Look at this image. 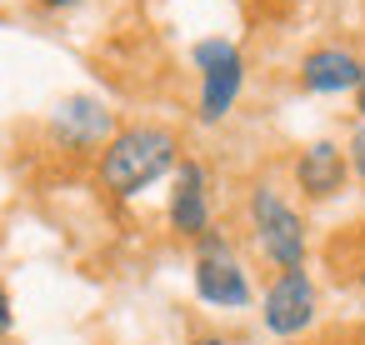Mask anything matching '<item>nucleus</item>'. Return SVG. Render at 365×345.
<instances>
[{
    "instance_id": "obj_16",
    "label": "nucleus",
    "mask_w": 365,
    "mask_h": 345,
    "mask_svg": "<svg viewBox=\"0 0 365 345\" xmlns=\"http://www.w3.org/2000/svg\"><path fill=\"white\" fill-rule=\"evenodd\" d=\"M280 345H310V340H280Z\"/></svg>"
},
{
    "instance_id": "obj_8",
    "label": "nucleus",
    "mask_w": 365,
    "mask_h": 345,
    "mask_svg": "<svg viewBox=\"0 0 365 345\" xmlns=\"http://www.w3.org/2000/svg\"><path fill=\"white\" fill-rule=\"evenodd\" d=\"M345 150L340 145H330V140H315V145H305L300 150V160H295V185L310 195V200H330V195H340L345 190Z\"/></svg>"
},
{
    "instance_id": "obj_4",
    "label": "nucleus",
    "mask_w": 365,
    "mask_h": 345,
    "mask_svg": "<svg viewBox=\"0 0 365 345\" xmlns=\"http://www.w3.org/2000/svg\"><path fill=\"white\" fill-rule=\"evenodd\" d=\"M260 320H265L270 335L295 340V335L315 320V285H310V275H305V270H280V275L270 280L265 300H260Z\"/></svg>"
},
{
    "instance_id": "obj_3",
    "label": "nucleus",
    "mask_w": 365,
    "mask_h": 345,
    "mask_svg": "<svg viewBox=\"0 0 365 345\" xmlns=\"http://www.w3.org/2000/svg\"><path fill=\"white\" fill-rule=\"evenodd\" d=\"M195 66H200V120L205 125H215V120H225L230 115V105H235V96H240V86H245V61H240V51L230 46V41H220V36H210V41H200L195 51Z\"/></svg>"
},
{
    "instance_id": "obj_7",
    "label": "nucleus",
    "mask_w": 365,
    "mask_h": 345,
    "mask_svg": "<svg viewBox=\"0 0 365 345\" xmlns=\"http://www.w3.org/2000/svg\"><path fill=\"white\" fill-rule=\"evenodd\" d=\"M360 81H365L360 56H350L340 46H320L300 61V86L315 91V96H340V91H355Z\"/></svg>"
},
{
    "instance_id": "obj_9",
    "label": "nucleus",
    "mask_w": 365,
    "mask_h": 345,
    "mask_svg": "<svg viewBox=\"0 0 365 345\" xmlns=\"http://www.w3.org/2000/svg\"><path fill=\"white\" fill-rule=\"evenodd\" d=\"M195 295H200L205 305L240 310V305H250V275L240 270V260H235V255L195 260Z\"/></svg>"
},
{
    "instance_id": "obj_14",
    "label": "nucleus",
    "mask_w": 365,
    "mask_h": 345,
    "mask_svg": "<svg viewBox=\"0 0 365 345\" xmlns=\"http://www.w3.org/2000/svg\"><path fill=\"white\" fill-rule=\"evenodd\" d=\"M46 11H66V6H76V0H41Z\"/></svg>"
},
{
    "instance_id": "obj_10",
    "label": "nucleus",
    "mask_w": 365,
    "mask_h": 345,
    "mask_svg": "<svg viewBox=\"0 0 365 345\" xmlns=\"http://www.w3.org/2000/svg\"><path fill=\"white\" fill-rule=\"evenodd\" d=\"M220 255H230V240H225L220 230H205V235L195 240V260H220Z\"/></svg>"
},
{
    "instance_id": "obj_12",
    "label": "nucleus",
    "mask_w": 365,
    "mask_h": 345,
    "mask_svg": "<svg viewBox=\"0 0 365 345\" xmlns=\"http://www.w3.org/2000/svg\"><path fill=\"white\" fill-rule=\"evenodd\" d=\"M11 325H16V310H11V290L0 285V340L11 335Z\"/></svg>"
},
{
    "instance_id": "obj_2",
    "label": "nucleus",
    "mask_w": 365,
    "mask_h": 345,
    "mask_svg": "<svg viewBox=\"0 0 365 345\" xmlns=\"http://www.w3.org/2000/svg\"><path fill=\"white\" fill-rule=\"evenodd\" d=\"M250 220H255V240H260L265 260H275L280 270H300L305 265V225H300V215L285 205V195L275 185H255Z\"/></svg>"
},
{
    "instance_id": "obj_1",
    "label": "nucleus",
    "mask_w": 365,
    "mask_h": 345,
    "mask_svg": "<svg viewBox=\"0 0 365 345\" xmlns=\"http://www.w3.org/2000/svg\"><path fill=\"white\" fill-rule=\"evenodd\" d=\"M175 155H180V140L170 125H125L101 150V185L130 200L145 185H155L165 170H175Z\"/></svg>"
},
{
    "instance_id": "obj_11",
    "label": "nucleus",
    "mask_w": 365,
    "mask_h": 345,
    "mask_svg": "<svg viewBox=\"0 0 365 345\" xmlns=\"http://www.w3.org/2000/svg\"><path fill=\"white\" fill-rule=\"evenodd\" d=\"M350 165H355V175L365 180V125L355 130V140H350Z\"/></svg>"
},
{
    "instance_id": "obj_13",
    "label": "nucleus",
    "mask_w": 365,
    "mask_h": 345,
    "mask_svg": "<svg viewBox=\"0 0 365 345\" xmlns=\"http://www.w3.org/2000/svg\"><path fill=\"white\" fill-rule=\"evenodd\" d=\"M190 345H230V340H220V335H200V340H190Z\"/></svg>"
},
{
    "instance_id": "obj_17",
    "label": "nucleus",
    "mask_w": 365,
    "mask_h": 345,
    "mask_svg": "<svg viewBox=\"0 0 365 345\" xmlns=\"http://www.w3.org/2000/svg\"><path fill=\"white\" fill-rule=\"evenodd\" d=\"M280 6H300V0H280Z\"/></svg>"
},
{
    "instance_id": "obj_5",
    "label": "nucleus",
    "mask_w": 365,
    "mask_h": 345,
    "mask_svg": "<svg viewBox=\"0 0 365 345\" xmlns=\"http://www.w3.org/2000/svg\"><path fill=\"white\" fill-rule=\"evenodd\" d=\"M51 135H56L66 150H106V140L115 135V115H110V105L96 101V96H71V101L56 105Z\"/></svg>"
},
{
    "instance_id": "obj_15",
    "label": "nucleus",
    "mask_w": 365,
    "mask_h": 345,
    "mask_svg": "<svg viewBox=\"0 0 365 345\" xmlns=\"http://www.w3.org/2000/svg\"><path fill=\"white\" fill-rule=\"evenodd\" d=\"M355 101H360V115H365V81L355 86Z\"/></svg>"
},
{
    "instance_id": "obj_6",
    "label": "nucleus",
    "mask_w": 365,
    "mask_h": 345,
    "mask_svg": "<svg viewBox=\"0 0 365 345\" xmlns=\"http://www.w3.org/2000/svg\"><path fill=\"white\" fill-rule=\"evenodd\" d=\"M170 225L185 240H200L210 230V180L200 160H180L175 165V190H170Z\"/></svg>"
},
{
    "instance_id": "obj_18",
    "label": "nucleus",
    "mask_w": 365,
    "mask_h": 345,
    "mask_svg": "<svg viewBox=\"0 0 365 345\" xmlns=\"http://www.w3.org/2000/svg\"><path fill=\"white\" fill-rule=\"evenodd\" d=\"M360 285H365V270H360Z\"/></svg>"
}]
</instances>
